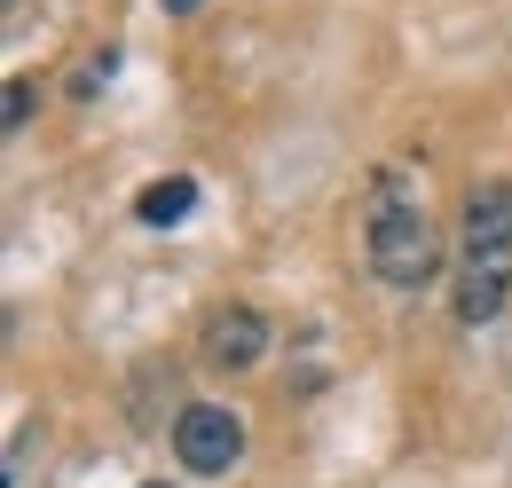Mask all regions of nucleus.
I'll use <instances>...</instances> for the list:
<instances>
[{"label": "nucleus", "instance_id": "obj_1", "mask_svg": "<svg viewBox=\"0 0 512 488\" xmlns=\"http://www.w3.org/2000/svg\"><path fill=\"white\" fill-rule=\"evenodd\" d=\"M394 189L402 182L379 189V213H371V268H379V284H394V292H418L442 268V229L418 205H402Z\"/></svg>", "mask_w": 512, "mask_h": 488}, {"label": "nucleus", "instance_id": "obj_2", "mask_svg": "<svg viewBox=\"0 0 512 488\" xmlns=\"http://www.w3.org/2000/svg\"><path fill=\"white\" fill-rule=\"evenodd\" d=\"M174 457H182L190 473H229V465L245 457V418L221 410V402H190V410L174 418Z\"/></svg>", "mask_w": 512, "mask_h": 488}, {"label": "nucleus", "instance_id": "obj_3", "mask_svg": "<svg viewBox=\"0 0 512 488\" xmlns=\"http://www.w3.org/2000/svg\"><path fill=\"white\" fill-rule=\"evenodd\" d=\"M268 355V315L260 307H221L205 323V363L213 370H253Z\"/></svg>", "mask_w": 512, "mask_h": 488}, {"label": "nucleus", "instance_id": "obj_4", "mask_svg": "<svg viewBox=\"0 0 512 488\" xmlns=\"http://www.w3.org/2000/svg\"><path fill=\"white\" fill-rule=\"evenodd\" d=\"M465 252L473 260H512V182H481L465 197Z\"/></svg>", "mask_w": 512, "mask_h": 488}, {"label": "nucleus", "instance_id": "obj_5", "mask_svg": "<svg viewBox=\"0 0 512 488\" xmlns=\"http://www.w3.org/2000/svg\"><path fill=\"white\" fill-rule=\"evenodd\" d=\"M505 300H512V260H473L465 284H457V315L465 323H497Z\"/></svg>", "mask_w": 512, "mask_h": 488}, {"label": "nucleus", "instance_id": "obj_6", "mask_svg": "<svg viewBox=\"0 0 512 488\" xmlns=\"http://www.w3.org/2000/svg\"><path fill=\"white\" fill-rule=\"evenodd\" d=\"M190 205H197V182H190V174H166V182H150L142 197H134L142 229H174V221H190Z\"/></svg>", "mask_w": 512, "mask_h": 488}, {"label": "nucleus", "instance_id": "obj_7", "mask_svg": "<svg viewBox=\"0 0 512 488\" xmlns=\"http://www.w3.org/2000/svg\"><path fill=\"white\" fill-rule=\"evenodd\" d=\"M32 103H40V87H32V79H8V103H0V119L24 126V119H32Z\"/></svg>", "mask_w": 512, "mask_h": 488}, {"label": "nucleus", "instance_id": "obj_8", "mask_svg": "<svg viewBox=\"0 0 512 488\" xmlns=\"http://www.w3.org/2000/svg\"><path fill=\"white\" fill-rule=\"evenodd\" d=\"M158 8H166V16H190V8H197V0H158Z\"/></svg>", "mask_w": 512, "mask_h": 488}, {"label": "nucleus", "instance_id": "obj_9", "mask_svg": "<svg viewBox=\"0 0 512 488\" xmlns=\"http://www.w3.org/2000/svg\"><path fill=\"white\" fill-rule=\"evenodd\" d=\"M150 488H166V481H150Z\"/></svg>", "mask_w": 512, "mask_h": 488}]
</instances>
